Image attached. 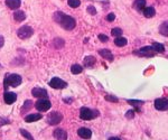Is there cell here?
Wrapping results in <instances>:
<instances>
[{"label":"cell","mask_w":168,"mask_h":140,"mask_svg":"<svg viewBox=\"0 0 168 140\" xmlns=\"http://www.w3.org/2000/svg\"><path fill=\"white\" fill-rule=\"evenodd\" d=\"M54 19H55L64 29H66V30H72L76 25L75 19H74L73 17L67 16V15L61 12V11H57V12L54 15Z\"/></svg>","instance_id":"6da1fadb"},{"label":"cell","mask_w":168,"mask_h":140,"mask_svg":"<svg viewBox=\"0 0 168 140\" xmlns=\"http://www.w3.org/2000/svg\"><path fill=\"white\" fill-rule=\"evenodd\" d=\"M23 82V79L21 76L18 74H9L6 76L5 79V88L7 89L8 86H12V88H16L18 85H20Z\"/></svg>","instance_id":"7a4b0ae2"},{"label":"cell","mask_w":168,"mask_h":140,"mask_svg":"<svg viewBox=\"0 0 168 140\" xmlns=\"http://www.w3.org/2000/svg\"><path fill=\"white\" fill-rule=\"evenodd\" d=\"M96 115H98V112L89 109V108L84 107L80 111V118L83 119V120H92L94 118H96Z\"/></svg>","instance_id":"3957f363"},{"label":"cell","mask_w":168,"mask_h":140,"mask_svg":"<svg viewBox=\"0 0 168 140\" xmlns=\"http://www.w3.org/2000/svg\"><path fill=\"white\" fill-rule=\"evenodd\" d=\"M33 34H34V29L32 27H29V26H23V27H20V28L18 29V32H17L18 37L21 38V39H27V38H29Z\"/></svg>","instance_id":"277c9868"},{"label":"cell","mask_w":168,"mask_h":140,"mask_svg":"<svg viewBox=\"0 0 168 140\" xmlns=\"http://www.w3.org/2000/svg\"><path fill=\"white\" fill-rule=\"evenodd\" d=\"M62 119H63V115L57 111H54L47 115V123L50 126H56L62 121Z\"/></svg>","instance_id":"5b68a950"},{"label":"cell","mask_w":168,"mask_h":140,"mask_svg":"<svg viewBox=\"0 0 168 140\" xmlns=\"http://www.w3.org/2000/svg\"><path fill=\"white\" fill-rule=\"evenodd\" d=\"M35 107H36V109H37L38 111L45 112V111H47V110H50V109L52 103L50 102V100H47V99H39L37 102H36Z\"/></svg>","instance_id":"8992f818"},{"label":"cell","mask_w":168,"mask_h":140,"mask_svg":"<svg viewBox=\"0 0 168 140\" xmlns=\"http://www.w3.org/2000/svg\"><path fill=\"white\" fill-rule=\"evenodd\" d=\"M66 85H67L66 82H64V81H63L62 79H59V77H53L50 82V88L56 89V90H59V89H64V88H66Z\"/></svg>","instance_id":"52a82bcc"},{"label":"cell","mask_w":168,"mask_h":140,"mask_svg":"<svg viewBox=\"0 0 168 140\" xmlns=\"http://www.w3.org/2000/svg\"><path fill=\"white\" fill-rule=\"evenodd\" d=\"M155 108L159 111H166L168 110V99L160 98L155 100Z\"/></svg>","instance_id":"ba28073f"},{"label":"cell","mask_w":168,"mask_h":140,"mask_svg":"<svg viewBox=\"0 0 168 140\" xmlns=\"http://www.w3.org/2000/svg\"><path fill=\"white\" fill-rule=\"evenodd\" d=\"M137 55H139V56H146V57H152L155 54V52L154 50L151 48V46H146V47H143L141 50H137V52H134Z\"/></svg>","instance_id":"9c48e42d"},{"label":"cell","mask_w":168,"mask_h":140,"mask_svg":"<svg viewBox=\"0 0 168 140\" xmlns=\"http://www.w3.org/2000/svg\"><path fill=\"white\" fill-rule=\"evenodd\" d=\"M32 94L35 98H38V99H47L48 98V94H47V91L42 88H35L32 91Z\"/></svg>","instance_id":"30bf717a"},{"label":"cell","mask_w":168,"mask_h":140,"mask_svg":"<svg viewBox=\"0 0 168 140\" xmlns=\"http://www.w3.org/2000/svg\"><path fill=\"white\" fill-rule=\"evenodd\" d=\"M3 99H5V102L7 104H12V103L16 102L17 95L16 93H14V92H6L5 95H3Z\"/></svg>","instance_id":"8fae6325"},{"label":"cell","mask_w":168,"mask_h":140,"mask_svg":"<svg viewBox=\"0 0 168 140\" xmlns=\"http://www.w3.org/2000/svg\"><path fill=\"white\" fill-rule=\"evenodd\" d=\"M77 134L83 139H90L92 137V131L87 128H80L77 130Z\"/></svg>","instance_id":"7c38bea8"},{"label":"cell","mask_w":168,"mask_h":140,"mask_svg":"<svg viewBox=\"0 0 168 140\" xmlns=\"http://www.w3.org/2000/svg\"><path fill=\"white\" fill-rule=\"evenodd\" d=\"M54 137L56 140H67V133L63 129H56L54 131Z\"/></svg>","instance_id":"4fadbf2b"},{"label":"cell","mask_w":168,"mask_h":140,"mask_svg":"<svg viewBox=\"0 0 168 140\" xmlns=\"http://www.w3.org/2000/svg\"><path fill=\"white\" fill-rule=\"evenodd\" d=\"M42 118H43V115L39 114V113H33V114L27 115V117L25 118V121L26 122H35V121L41 120Z\"/></svg>","instance_id":"5bb4252c"},{"label":"cell","mask_w":168,"mask_h":140,"mask_svg":"<svg viewBox=\"0 0 168 140\" xmlns=\"http://www.w3.org/2000/svg\"><path fill=\"white\" fill-rule=\"evenodd\" d=\"M99 54H100L103 58L108 59V61H110V62L113 61V55H112V53H111L109 50H99Z\"/></svg>","instance_id":"9a60e30c"},{"label":"cell","mask_w":168,"mask_h":140,"mask_svg":"<svg viewBox=\"0 0 168 140\" xmlns=\"http://www.w3.org/2000/svg\"><path fill=\"white\" fill-rule=\"evenodd\" d=\"M20 3H21L20 0H6V5L11 9L19 8L20 7Z\"/></svg>","instance_id":"2e32d148"},{"label":"cell","mask_w":168,"mask_h":140,"mask_svg":"<svg viewBox=\"0 0 168 140\" xmlns=\"http://www.w3.org/2000/svg\"><path fill=\"white\" fill-rule=\"evenodd\" d=\"M14 18H15V20L16 21H24L26 19V15L24 11H21V10H17L15 11V14H14Z\"/></svg>","instance_id":"e0dca14e"},{"label":"cell","mask_w":168,"mask_h":140,"mask_svg":"<svg viewBox=\"0 0 168 140\" xmlns=\"http://www.w3.org/2000/svg\"><path fill=\"white\" fill-rule=\"evenodd\" d=\"M155 14H156V10H155L154 7H145L143 8V15H145V17H147V18L154 17Z\"/></svg>","instance_id":"ac0fdd59"},{"label":"cell","mask_w":168,"mask_h":140,"mask_svg":"<svg viewBox=\"0 0 168 140\" xmlns=\"http://www.w3.org/2000/svg\"><path fill=\"white\" fill-rule=\"evenodd\" d=\"M95 57H93V56H86V57L84 58V65L86 66V67H92V66H94V64H95Z\"/></svg>","instance_id":"d6986e66"},{"label":"cell","mask_w":168,"mask_h":140,"mask_svg":"<svg viewBox=\"0 0 168 140\" xmlns=\"http://www.w3.org/2000/svg\"><path fill=\"white\" fill-rule=\"evenodd\" d=\"M151 48L154 50V52L156 53H164L165 52V47L162 44H159V43H154L151 45Z\"/></svg>","instance_id":"ffe728a7"},{"label":"cell","mask_w":168,"mask_h":140,"mask_svg":"<svg viewBox=\"0 0 168 140\" xmlns=\"http://www.w3.org/2000/svg\"><path fill=\"white\" fill-rule=\"evenodd\" d=\"M134 7L137 10H143L146 7V0H136L134 3Z\"/></svg>","instance_id":"44dd1931"},{"label":"cell","mask_w":168,"mask_h":140,"mask_svg":"<svg viewBox=\"0 0 168 140\" xmlns=\"http://www.w3.org/2000/svg\"><path fill=\"white\" fill-rule=\"evenodd\" d=\"M114 44L119 46V47H123V46H126L127 45V39L125 37H121V36H119L117 37L116 39H114Z\"/></svg>","instance_id":"7402d4cb"},{"label":"cell","mask_w":168,"mask_h":140,"mask_svg":"<svg viewBox=\"0 0 168 140\" xmlns=\"http://www.w3.org/2000/svg\"><path fill=\"white\" fill-rule=\"evenodd\" d=\"M159 33L162 35V36H168V21H165L162 23L159 27Z\"/></svg>","instance_id":"603a6c76"},{"label":"cell","mask_w":168,"mask_h":140,"mask_svg":"<svg viewBox=\"0 0 168 140\" xmlns=\"http://www.w3.org/2000/svg\"><path fill=\"white\" fill-rule=\"evenodd\" d=\"M82 66L78 65V64H74V65H72L71 67V72L73 73V74H80L81 72H82Z\"/></svg>","instance_id":"cb8c5ba5"},{"label":"cell","mask_w":168,"mask_h":140,"mask_svg":"<svg viewBox=\"0 0 168 140\" xmlns=\"http://www.w3.org/2000/svg\"><path fill=\"white\" fill-rule=\"evenodd\" d=\"M80 5H81L80 0H68V6L72 8H77Z\"/></svg>","instance_id":"d4e9b609"},{"label":"cell","mask_w":168,"mask_h":140,"mask_svg":"<svg viewBox=\"0 0 168 140\" xmlns=\"http://www.w3.org/2000/svg\"><path fill=\"white\" fill-rule=\"evenodd\" d=\"M111 35L112 36H116V37H119V36H121L122 35V29L121 28H113L112 30H111Z\"/></svg>","instance_id":"484cf974"},{"label":"cell","mask_w":168,"mask_h":140,"mask_svg":"<svg viewBox=\"0 0 168 140\" xmlns=\"http://www.w3.org/2000/svg\"><path fill=\"white\" fill-rule=\"evenodd\" d=\"M20 133H21V134H23V136L25 137L26 139H28V140H35L33 138V136H32V134H30V133H29L28 131H26L25 129H20Z\"/></svg>","instance_id":"4316f807"},{"label":"cell","mask_w":168,"mask_h":140,"mask_svg":"<svg viewBox=\"0 0 168 140\" xmlns=\"http://www.w3.org/2000/svg\"><path fill=\"white\" fill-rule=\"evenodd\" d=\"M128 103L129 104H132V106H140L143 104V101H139V100H128Z\"/></svg>","instance_id":"83f0119b"},{"label":"cell","mask_w":168,"mask_h":140,"mask_svg":"<svg viewBox=\"0 0 168 140\" xmlns=\"http://www.w3.org/2000/svg\"><path fill=\"white\" fill-rule=\"evenodd\" d=\"M99 39H100L102 43H107V41H109L108 36H107V35H104V34H100V35H99Z\"/></svg>","instance_id":"f1b7e54d"},{"label":"cell","mask_w":168,"mask_h":140,"mask_svg":"<svg viewBox=\"0 0 168 140\" xmlns=\"http://www.w3.org/2000/svg\"><path fill=\"white\" fill-rule=\"evenodd\" d=\"M30 106H32V102H30V101H26V102H25V106L23 107L24 109H23V111H21V112L24 113V112H25V111H27L28 109H30Z\"/></svg>","instance_id":"f546056e"},{"label":"cell","mask_w":168,"mask_h":140,"mask_svg":"<svg viewBox=\"0 0 168 140\" xmlns=\"http://www.w3.org/2000/svg\"><path fill=\"white\" fill-rule=\"evenodd\" d=\"M9 122H10V121H9L8 119H5V118H2V117L0 118V127L3 126V124H8Z\"/></svg>","instance_id":"4dcf8cb0"},{"label":"cell","mask_w":168,"mask_h":140,"mask_svg":"<svg viewBox=\"0 0 168 140\" xmlns=\"http://www.w3.org/2000/svg\"><path fill=\"white\" fill-rule=\"evenodd\" d=\"M114 19H116V15H114V14H112V12L109 14V15L107 16V20H108V21H113Z\"/></svg>","instance_id":"1f68e13d"},{"label":"cell","mask_w":168,"mask_h":140,"mask_svg":"<svg viewBox=\"0 0 168 140\" xmlns=\"http://www.w3.org/2000/svg\"><path fill=\"white\" fill-rule=\"evenodd\" d=\"M87 11H89L90 14H92V15H95V14H96V10H95V8L92 7V6H89V7H87Z\"/></svg>","instance_id":"d6a6232c"},{"label":"cell","mask_w":168,"mask_h":140,"mask_svg":"<svg viewBox=\"0 0 168 140\" xmlns=\"http://www.w3.org/2000/svg\"><path fill=\"white\" fill-rule=\"evenodd\" d=\"M105 99L108 100V101H112V102H118V99L116 97H111V95H107L105 97Z\"/></svg>","instance_id":"836d02e7"},{"label":"cell","mask_w":168,"mask_h":140,"mask_svg":"<svg viewBox=\"0 0 168 140\" xmlns=\"http://www.w3.org/2000/svg\"><path fill=\"white\" fill-rule=\"evenodd\" d=\"M134 111H131V110H130V111H128V112L126 113V117L127 118H129V119H132V118H134Z\"/></svg>","instance_id":"e575fe53"},{"label":"cell","mask_w":168,"mask_h":140,"mask_svg":"<svg viewBox=\"0 0 168 140\" xmlns=\"http://www.w3.org/2000/svg\"><path fill=\"white\" fill-rule=\"evenodd\" d=\"M3 43H5V39H3V37L0 35V48L2 47V45H3Z\"/></svg>","instance_id":"d590c367"},{"label":"cell","mask_w":168,"mask_h":140,"mask_svg":"<svg viewBox=\"0 0 168 140\" xmlns=\"http://www.w3.org/2000/svg\"><path fill=\"white\" fill-rule=\"evenodd\" d=\"M109 140H121V139H119L117 137H111V138H109Z\"/></svg>","instance_id":"8d00e7d4"}]
</instances>
